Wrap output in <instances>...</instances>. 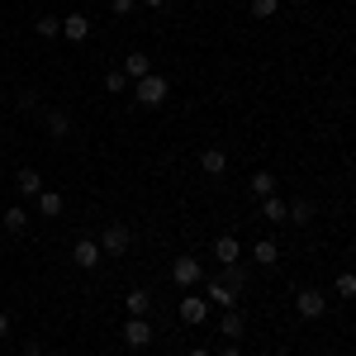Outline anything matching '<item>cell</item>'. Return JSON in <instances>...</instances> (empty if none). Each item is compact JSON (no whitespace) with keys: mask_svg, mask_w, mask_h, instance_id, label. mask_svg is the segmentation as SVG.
<instances>
[{"mask_svg":"<svg viewBox=\"0 0 356 356\" xmlns=\"http://www.w3.org/2000/svg\"><path fill=\"white\" fill-rule=\"evenodd\" d=\"M309 219H314V200H295L285 214V223H309Z\"/></svg>","mask_w":356,"mask_h":356,"instance_id":"44dd1931","label":"cell"},{"mask_svg":"<svg viewBox=\"0 0 356 356\" xmlns=\"http://www.w3.org/2000/svg\"><path fill=\"white\" fill-rule=\"evenodd\" d=\"M166 95H171V81L166 76H143V81H134V100L138 105H147V110H157V105H166Z\"/></svg>","mask_w":356,"mask_h":356,"instance_id":"6da1fadb","label":"cell"},{"mask_svg":"<svg viewBox=\"0 0 356 356\" xmlns=\"http://www.w3.org/2000/svg\"><path fill=\"white\" fill-rule=\"evenodd\" d=\"M129 76H124V72H105V90H110V95H124V90H129Z\"/></svg>","mask_w":356,"mask_h":356,"instance_id":"d4e9b609","label":"cell"},{"mask_svg":"<svg viewBox=\"0 0 356 356\" xmlns=\"http://www.w3.org/2000/svg\"><path fill=\"white\" fill-rule=\"evenodd\" d=\"M200 171H204V176H223V171H228V152H223V147H204V152H200Z\"/></svg>","mask_w":356,"mask_h":356,"instance_id":"4fadbf2b","label":"cell"},{"mask_svg":"<svg viewBox=\"0 0 356 356\" xmlns=\"http://www.w3.org/2000/svg\"><path fill=\"white\" fill-rule=\"evenodd\" d=\"M219 356H243V352H238V342H223V352Z\"/></svg>","mask_w":356,"mask_h":356,"instance_id":"f546056e","label":"cell"},{"mask_svg":"<svg viewBox=\"0 0 356 356\" xmlns=\"http://www.w3.org/2000/svg\"><path fill=\"white\" fill-rule=\"evenodd\" d=\"M95 243H100L105 257H124V252L134 247V228H129V223H105V233H100Z\"/></svg>","mask_w":356,"mask_h":356,"instance_id":"7a4b0ae2","label":"cell"},{"mask_svg":"<svg viewBox=\"0 0 356 356\" xmlns=\"http://www.w3.org/2000/svg\"><path fill=\"white\" fill-rule=\"evenodd\" d=\"M5 332H10V314L0 309V337H5Z\"/></svg>","mask_w":356,"mask_h":356,"instance_id":"1f68e13d","label":"cell"},{"mask_svg":"<svg viewBox=\"0 0 356 356\" xmlns=\"http://www.w3.org/2000/svg\"><path fill=\"white\" fill-rule=\"evenodd\" d=\"M124 309H129V318H147V309H152V290H129V295H124Z\"/></svg>","mask_w":356,"mask_h":356,"instance_id":"9a60e30c","label":"cell"},{"mask_svg":"<svg viewBox=\"0 0 356 356\" xmlns=\"http://www.w3.org/2000/svg\"><path fill=\"white\" fill-rule=\"evenodd\" d=\"M0 223H5L10 233H24V228H29V209H24V204H10V209H5V219H0Z\"/></svg>","mask_w":356,"mask_h":356,"instance_id":"ac0fdd59","label":"cell"},{"mask_svg":"<svg viewBox=\"0 0 356 356\" xmlns=\"http://www.w3.org/2000/svg\"><path fill=\"white\" fill-rule=\"evenodd\" d=\"M62 33V19H53V15H38V38H57Z\"/></svg>","mask_w":356,"mask_h":356,"instance_id":"4316f807","label":"cell"},{"mask_svg":"<svg viewBox=\"0 0 356 356\" xmlns=\"http://www.w3.org/2000/svg\"><path fill=\"white\" fill-rule=\"evenodd\" d=\"M223 271H228V275H223V285H228V290H243V285H247L243 261H233V266H223Z\"/></svg>","mask_w":356,"mask_h":356,"instance_id":"cb8c5ba5","label":"cell"},{"mask_svg":"<svg viewBox=\"0 0 356 356\" xmlns=\"http://www.w3.org/2000/svg\"><path fill=\"white\" fill-rule=\"evenodd\" d=\"M143 5H147V10H166L171 0H143Z\"/></svg>","mask_w":356,"mask_h":356,"instance_id":"4dcf8cb0","label":"cell"},{"mask_svg":"<svg viewBox=\"0 0 356 356\" xmlns=\"http://www.w3.org/2000/svg\"><path fill=\"white\" fill-rule=\"evenodd\" d=\"M124 342H129L134 352L152 347V323H147V318H129V323H124Z\"/></svg>","mask_w":356,"mask_h":356,"instance_id":"52a82bcc","label":"cell"},{"mask_svg":"<svg viewBox=\"0 0 356 356\" xmlns=\"http://www.w3.org/2000/svg\"><path fill=\"white\" fill-rule=\"evenodd\" d=\"M134 5H138V0H110V10L119 15V19H124V15H134Z\"/></svg>","mask_w":356,"mask_h":356,"instance_id":"83f0119b","label":"cell"},{"mask_svg":"<svg viewBox=\"0 0 356 356\" xmlns=\"http://www.w3.org/2000/svg\"><path fill=\"white\" fill-rule=\"evenodd\" d=\"M295 314L309 318V323H314V318H323V314H328V295H323V290H314V285L300 290V295H295Z\"/></svg>","mask_w":356,"mask_h":356,"instance_id":"3957f363","label":"cell"},{"mask_svg":"<svg viewBox=\"0 0 356 356\" xmlns=\"http://www.w3.org/2000/svg\"><path fill=\"white\" fill-rule=\"evenodd\" d=\"M280 0H252V19H275Z\"/></svg>","mask_w":356,"mask_h":356,"instance_id":"484cf974","label":"cell"},{"mask_svg":"<svg viewBox=\"0 0 356 356\" xmlns=\"http://www.w3.org/2000/svg\"><path fill=\"white\" fill-rule=\"evenodd\" d=\"M119 72H124L129 81H143V76H152V57H147V53H138V48H134V53L124 57V67H119Z\"/></svg>","mask_w":356,"mask_h":356,"instance_id":"ba28073f","label":"cell"},{"mask_svg":"<svg viewBox=\"0 0 356 356\" xmlns=\"http://www.w3.org/2000/svg\"><path fill=\"white\" fill-rule=\"evenodd\" d=\"M38 214H43V219H57V214H62V195L43 191V195H38Z\"/></svg>","mask_w":356,"mask_h":356,"instance_id":"d6986e66","label":"cell"},{"mask_svg":"<svg viewBox=\"0 0 356 356\" xmlns=\"http://www.w3.org/2000/svg\"><path fill=\"white\" fill-rule=\"evenodd\" d=\"M176 314H181V323H186V328H200V323L209 318V300H204V295H186Z\"/></svg>","mask_w":356,"mask_h":356,"instance_id":"5b68a950","label":"cell"},{"mask_svg":"<svg viewBox=\"0 0 356 356\" xmlns=\"http://www.w3.org/2000/svg\"><path fill=\"white\" fill-rule=\"evenodd\" d=\"M43 124H48V134H53L57 143H62V138H72V129H76V124H72V114L62 110V105H43Z\"/></svg>","mask_w":356,"mask_h":356,"instance_id":"8992f818","label":"cell"},{"mask_svg":"<svg viewBox=\"0 0 356 356\" xmlns=\"http://www.w3.org/2000/svg\"><path fill=\"white\" fill-rule=\"evenodd\" d=\"M72 257H76V266H81V271H95V266H100V257H105V252H100V243H95V238H81V243H76V252H72Z\"/></svg>","mask_w":356,"mask_h":356,"instance_id":"30bf717a","label":"cell"},{"mask_svg":"<svg viewBox=\"0 0 356 356\" xmlns=\"http://www.w3.org/2000/svg\"><path fill=\"white\" fill-rule=\"evenodd\" d=\"M290 5H304V0H290Z\"/></svg>","mask_w":356,"mask_h":356,"instance_id":"836d02e7","label":"cell"},{"mask_svg":"<svg viewBox=\"0 0 356 356\" xmlns=\"http://www.w3.org/2000/svg\"><path fill=\"white\" fill-rule=\"evenodd\" d=\"M191 356H214V352H204V347H191Z\"/></svg>","mask_w":356,"mask_h":356,"instance_id":"d6a6232c","label":"cell"},{"mask_svg":"<svg viewBox=\"0 0 356 356\" xmlns=\"http://www.w3.org/2000/svg\"><path fill=\"white\" fill-rule=\"evenodd\" d=\"M62 38L86 43V38H90V19H86V15H67V19H62Z\"/></svg>","mask_w":356,"mask_h":356,"instance_id":"5bb4252c","label":"cell"},{"mask_svg":"<svg viewBox=\"0 0 356 356\" xmlns=\"http://www.w3.org/2000/svg\"><path fill=\"white\" fill-rule=\"evenodd\" d=\"M204 300L219 304V309H238V290H228L223 280H204Z\"/></svg>","mask_w":356,"mask_h":356,"instance_id":"8fae6325","label":"cell"},{"mask_svg":"<svg viewBox=\"0 0 356 356\" xmlns=\"http://www.w3.org/2000/svg\"><path fill=\"white\" fill-rule=\"evenodd\" d=\"M214 257H219L223 266H233V261H243V243L233 233H223V238H214Z\"/></svg>","mask_w":356,"mask_h":356,"instance_id":"7c38bea8","label":"cell"},{"mask_svg":"<svg viewBox=\"0 0 356 356\" xmlns=\"http://www.w3.org/2000/svg\"><path fill=\"white\" fill-rule=\"evenodd\" d=\"M15 191L24 195V200H38V195H43V176H38L33 166H19V176H15Z\"/></svg>","mask_w":356,"mask_h":356,"instance_id":"9c48e42d","label":"cell"},{"mask_svg":"<svg viewBox=\"0 0 356 356\" xmlns=\"http://www.w3.org/2000/svg\"><path fill=\"white\" fill-rule=\"evenodd\" d=\"M171 280H176L181 290H195V285L204 280V266H200L195 257H176V261H171Z\"/></svg>","mask_w":356,"mask_h":356,"instance_id":"277c9868","label":"cell"},{"mask_svg":"<svg viewBox=\"0 0 356 356\" xmlns=\"http://www.w3.org/2000/svg\"><path fill=\"white\" fill-rule=\"evenodd\" d=\"M342 300H356V271H337V285H332Z\"/></svg>","mask_w":356,"mask_h":356,"instance_id":"603a6c76","label":"cell"},{"mask_svg":"<svg viewBox=\"0 0 356 356\" xmlns=\"http://www.w3.org/2000/svg\"><path fill=\"white\" fill-rule=\"evenodd\" d=\"M24 356H48V347H43V342H29V347H24Z\"/></svg>","mask_w":356,"mask_h":356,"instance_id":"f1b7e54d","label":"cell"},{"mask_svg":"<svg viewBox=\"0 0 356 356\" xmlns=\"http://www.w3.org/2000/svg\"><path fill=\"white\" fill-rule=\"evenodd\" d=\"M252 195H261V200L275 195V176H271V171H257V176H252Z\"/></svg>","mask_w":356,"mask_h":356,"instance_id":"7402d4cb","label":"cell"},{"mask_svg":"<svg viewBox=\"0 0 356 356\" xmlns=\"http://www.w3.org/2000/svg\"><path fill=\"white\" fill-rule=\"evenodd\" d=\"M261 214H266L271 223H285V214H290V204H285L280 195H266V200H261Z\"/></svg>","mask_w":356,"mask_h":356,"instance_id":"e0dca14e","label":"cell"},{"mask_svg":"<svg viewBox=\"0 0 356 356\" xmlns=\"http://www.w3.org/2000/svg\"><path fill=\"white\" fill-rule=\"evenodd\" d=\"M252 257H257V261H261V266H275V261H280V247H275L271 238H261V243L252 247Z\"/></svg>","mask_w":356,"mask_h":356,"instance_id":"ffe728a7","label":"cell"},{"mask_svg":"<svg viewBox=\"0 0 356 356\" xmlns=\"http://www.w3.org/2000/svg\"><path fill=\"white\" fill-rule=\"evenodd\" d=\"M243 328H247V318L238 314V309H223V318H219V332L228 337V342H238L243 337Z\"/></svg>","mask_w":356,"mask_h":356,"instance_id":"2e32d148","label":"cell"}]
</instances>
